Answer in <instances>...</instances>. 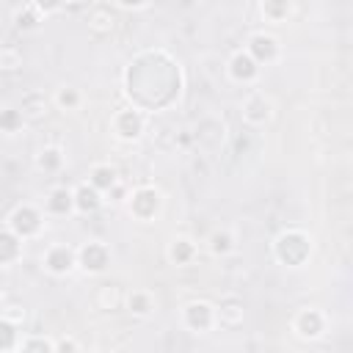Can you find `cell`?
Instances as JSON below:
<instances>
[{
    "label": "cell",
    "instance_id": "1",
    "mask_svg": "<svg viewBox=\"0 0 353 353\" xmlns=\"http://www.w3.org/2000/svg\"><path fill=\"white\" fill-rule=\"evenodd\" d=\"M8 226L11 232L19 237V240H28V237H36L41 232V215L33 210V207H17L8 218Z\"/></svg>",
    "mask_w": 353,
    "mask_h": 353
},
{
    "label": "cell",
    "instance_id": "2",
    "mask_svg": "<svg viewBox=\"0 0 353 353\" xmlns=\"http://www.w3.org/2000/svg\"><path fill=\"white\" fill-rule=\"evenodd\" d=\"M113 127H116L119 138H124V141H138V138L143 135L146 119H143V113H141V110H132V108H127V110L116 113V119H113Z\"/></svg>",
    "mask_w": 353,
    "mask_h": 353
},
{
    "label": "cell",
    "instance_id": "3",
    "mask_svg": "<svg viewBox=\"0 0 353 353\" xmlns=\"http://www.w3.org/2000/svg\"><path fill=\"white\" fill-rule=\"evenodd\" d=\"M77 265V254L69 245H50L44 254V268L55 276H66L72 273V268Z\"/></svg>",
    "mask_w": 353,
    "mask_h": 353
},
{
    "label": "cell",
    "instance_id": "4",
    "mask_svg": "<svg viewBox=\"0 0 353 353\" xmlns=\"http://www.w3.org/2000/svg\"><path fill=\"white\" fill-rule=\"evenodd\" d=\"M130 210L135 218L141 221H149L157 210H160V193L154 188H138L132 196H130Z\"/></svg>",
    "mask_w": 353,
    "mask_h": 353
},
{
    "label": "cell",
    "instance_id": "5",
    "mask_svg": "<svg viewBox=\"0 0 353 353\" xmlns=\"http://www.w3.org/2000/svg\"><path fill=\"white\" fill-rule=\"evenodd\" d=\"M256 63H270L279 58V39L268 36V33H254L248 39V50H245Z\"/></svg>",
    "mask_w": 353,
    "mask_h": 353
},
{
    "label": "cell",
    "instance_id": "6",
    "mask_svg": "<svg viewBox=\"0 0 353 353\" xmlns=\"http://www.w3.org/2000/svg\"><path fill=\"white\" fill-rule=\"evenodd\" d=\"M77 262H80L83 270H88V273H99V270L108 268V262H110V251H108L102 243H85V245L77 251Z\"/></svg>",
    "mask_w": 353,
    "mask_h": 353
},
{
    "label": "cell",
    "instance_id": "7",
    "mask_svg": "<svg viewBox=\"0 0 353 353\" xmlns=\"http://www.w3.org/2000/svg\"><path fill=\"white\" fill-rule=\"evenodd\" d=\"M215 323V309L207 301H193L185 306V325L190 331H207Z\"/></svg>",
    "mask_w": 353,
    "mask_h": 353
},
{
    "label": "cell",
    "instance_id": "8",
    "mask_svg": "<svg viewBox=\"0 0 353 353\" xmlns=\"http://www.w3.org/2000/svg\"><path fill=\"white\" fill-rule=\"evenodd\" d=\"M270 110H273L270 99H268L265 94L254 91V94H251V97L245 99V105H243V119H245L248 124L259 127V124H265V121L270 119Z\"/></svg>",
    "mask_w": 353,
    "mask_h": 353
},
{
    "label": "cell",
    "instance_id": "9",
    "mask_svg": "<svg viewBox=\"0 0 353 353\" xmlns=\"http://www.w3.org/2000/svg\"><path fill=\"white\" fill-rule=\"evenodd\" d=\"M229 74L237 83H254L259 77V63L248 52H234L229 61Z\"/></svg>",
    "mask_w": 353,
    "mask_h": 353
},
{
    "label": "cell",
    "instance_id": "10",
    "mask_svg": "<svg viewBox=\"0 0 353 353\" xmlns=\"http://www.w3.org/2000/svg\"><path fill=\"white\" fill-rule=\"evenodd\" d=\"M19 113H22V121H41V119H47V113H50V99L44 97V94H28L25 99H22V105H19Z\"/></svg>",
    "mask_w": 353,
    "mask_h": 353
},
{
    "label": "cell",
    "instance_id": "11",
    "mask_svg": "<svg viewBox=\"0 0 353 353\" xmlns=\"http://www.w3.org/2000/svg\"><path fill=\"white\" fill-rule=\"evenodd\" d=\"M72 193H74V210L83 212V215L85 212H97L102 207V193L88 182L77 185V190H72Z\"/></svg>",
    "mask_w": 353,
    "mask_h": 353
},
{
    "label": "cell",
    "instance_id": "12",
    "mask_svg": "<svg viewBox=\"0 0 353 353\" xmlns=\"http://www.w3.org/2000/svg\"><path fill=\"white\" fill-rule=\"evenodd\" d=\"M113 28H116V14H113L108 6H97V8L88 14V30H91V33L108 36Z\"/></svg>",
    "mask_w": 353,
    "mask_h": 353
},
{
    "label": "cell",
    "instance_id": "13",
    "mask_svg": "<svg viewBox=\"0 0 353 353\" xmlns=\"http://www.w3.org/2000/svg\"><path fill=\"white\" fill-rule=\"evenodd\" d=\"M295 331L301 336H320V331H323V314L317 309H303L295 317Z\"/></svg>",
    "mask_w": 353,
    "mask_h": 353
},
{
    "label": "cell",
    "instance_id": "14",
    "mask_svg": "<svg viewBox=\"0 0 353 353\" xmlns=\"http://www.w3.org/2000/svg\"><path fill=\"white\" fill-rule=\"evenodd\" d=\"M74 210V193L69 188H55L47 199V212L50 215H66Z\"/></svg>",
    "mask_w": 353,
    "mask_h": 353
},
{
    "label": "cell",
    "instance_id": "15",
    "mask_svg": "<svg viewBox=\"0 0 353 353\" xmlns=\"http://www.w3.org/2000/svg\"><path fill=\"white\" fill-rule=\"evenodd\" d=\"M116 182H119L116 168H113V165H105V163H102V165H94L91 174H88V185H94L99 193H105V190L110 193V188H113Z\"/></svg>",
    "mask_w": 353,
    "mask_h": 353
},
{
    "label": "cell",
    "instance_id": "16",
    "mask_svg": "<svg viewBox=\"0 0 353 353\" xmlns=\"http://www.w3.org/2000/svg\"><path fill=\"white\" fill-rule=\"evenodd\" d=\"M215 320L223 325V328H237L243 323V306L237 301H223L215 312Z\"/></svg>",
    "mask_w": 353,
    "mask_h": 353
},
{
    "label": "cell",
    "instance_id": "17",
    "mask_svg": "<svg viewBox=\"0 0 353 353\" xmlns=\"http://www.w3.org/2000/svg\"><path fill=\"white\" fill-rule=\"evenodd\" d=\"M121 301H124V292L116 284H102L97 290V306L99 309H119Z\"/></svg>",
    "mask_w": 353,
    "mask_h": 353
},
{
    "label": "cell",
    "instance_id": "18",
    "mask_svg": "<svg viewBox=\"0 0 353 353\" xmlns=\"http://www.w3.org/2000/svg\"><path fill=\"white\" fill-rule=\"evenodd\" d=\"M127 306H130V312H132V314L146 317V314L154 309V301H152V295H149L146 290H135V292H130Z\"/></svg>",
    "mask_w": 353,
    "mask_h": 353
},
{
    "label": "cell",
    "instance_id": "19",
    "mask_svg": "<svg viewBox=\"0 0 353 353\" xmlns=\"http://www.w3.org/2000/svg\"><path fill=\"white\" fill-rule=\"evenodd\" d=\"M262 14H265V19H270L273 25H279L290 14V0H262Z\"/></svg>",
    "mask_w": 353,
    "mask_h": 353
},
{
    "label": "cell",
    "instance_id": "20",
    "mask_svg": "<svg viewBox=\"0 0 353 353\" xmlns=\"http://www.w3.org/2000/svg\"><path fill=\"white\" fill-rule=\"evenodd\" d=\"M19 256V237L14 232H0V265Z\"/></svg>",
    "mask_w": 353,
    "mask_h": 353
},
{
    "label": "cell",
    "instance_id": "21",
    "mask_svg": "<svg viewBox=\"0 0 353 353\" xmlns=\"http://www.w3.org/2000/svg\"><path fill=\"white\" fill-rule=\"evenodd\" d=\"M193 243L188 240V237H179V240H174L171 243V248H168V256H171V262H176V265H182V262H188L190 256H193Z\"/></svg>",
    "mask_w": 353,
    "mask_h": 353
},
{
    "label": "cell",
    "instance_id": "22",
    "mask_svg": "<svg viewBox=\"0 0 353 353\" xmlns=\"http://www.w3.org/2000/svg\"><path fill=\"white\" fill-rule=\"evenodd\" d=\"M39 168H44V171H58L61 168V163H63V154H61V149H55V146H47V149H41L39 152Z\"/></svg>",
    "mask_w": 353,
    "mask_h": 353
},
{
    "label": "cell",
    "instance_id": "23",
    "mask_svg": "<svg viewBox=\"0 0 353 353\" xmlns=\"http://www.w3.org/2000/svg\"><path fill=\"white\" fill-rule=\"evenodd\" d=\"M22 66V52L17 50V47H0V69L3 72H14V69H19Z\"/></svg>",
    "mask_w": 353,
    "mask_h": 353
},
{
    "label": "cell",
    "instance_id": "24",
    "mask_svg": "<svg viewBox=\"0 0 353 353\" xmlns=\"http://www.w3.org/2000/svg\"><path fill=\"white\" fill-rule=\"evenodd\" d=\"M14 25L19 30H33L39 25V14H36V6H28L25 11H17L14 14Z\"/></svg>",
    "mask_w": 353,
    "mask_h": 353
},
{
    "label": "cell",
    "instance_id": "25",
    "mask_svg": "<svg viewBox=\"0 0 353 353\" xmlns=\"http://www.w3.org/2000/svg\"><path fill=\"white\" fill-rule=\"evenodd\" d=\"M17 345V323L11 320H0V350H8Z\"/></svg>",
    "mask_w": 353,
    "mask_h": 353
},
{
    "label": "cell",
    "instance_id": "26",
    "mask_svg": "<svg viewBox=\"0 0 353 353\" xmlns=\"http://www.w3.org/2000/svg\"><path fill=\"white\" fill-rule=\"evenodd\" d=\"M55 105H58L61 110H74V108L80 105V94H77L74 88H61V91L55 94Z\"/></svg>",
    "mask_w": 353,
    "mask_h": 353
},
{
    "label": "cell",
    "instance_id": "27",
    "mask_svg": "<svg viewBox=\"0 0 353 353\" xmlns=\"http://www.w3.org/2000/svg\"><path fill=\"white\" fill-rule=\"evenodd\" d=\"M19 124H22V113H19V108H8V110L0 113V127H3L6 132H14Z\"/></svg>",
    "mask_w": 353,
    "mask_h": 353
},
{
    "label": "cell",
    "instance_id": "28",
    "mask_svg": "<svg viewBox=\"0 0 353 353\" xmlns=\"http://www.w3.org/2000/svg\"><path fill=\"white\" fill-rule=\"evenodd\" d=\"M212 251H215V254H226V251H232V237H229L226 232L212 234Z\"/></svg>",
    "mask_w": 353,
    "mask_h": 353
},
{
    "label": "cell",
    "instance_id": "29",
    "mask_svg": "<svg viewBox=\"0 0 353 353\" xmlns=\"http://www.w3.org/2000/svg\"><path fill=\"white\" fill-rule=\"evenodd\" d=\"M19 347L22 350H55V342H50V339H22Z\"/></svg>",
    "mask_w": 353,
    "mask_h": 353
},
{
    "label": "cell",
    "instance_id": "30",
    "mask_svg": "<svg viewBox=\"0 0 353 353\" xmlns=\"http://www.w3.org/2000/svg\"><path fill=\"white\" fill-rule=\"evenodd\" d=\"M63 3H66V0H33L36 11H41V14H52V11H58Z\"/></svg>",
    "mask_w": 353,
    "mask_h": 353
},
{
    "label": "cell",
    "instance_id": "31",
    "mask_svg": "<svg viewBox=\"0 0 353 353\" xmlns=\"http://www.w3.org/2000/svg\"><path fill=\"white\" fill-rule=\"evenodd\" d=\"M80 345L77 342H72V339H61V342H55V350H77Z\"/></svg>",
    "mask_w": 353,
    "mask_h": 353
}]
</instances>
